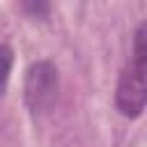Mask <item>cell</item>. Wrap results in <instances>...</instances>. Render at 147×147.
<instances>
[{"instance_id": "1", "label": "cell", "mask_w": 147, "mask_h": 147, "mask_svg": "<svg viewBox=\"0 0 147 147\" xmlns=\"http://www.w3.org/2000/svg\"><path fill=\"white\" fill-rule=\"evenodd\" d=\"M115 108L126 119L140 117L147 108V21L133 32V48L115 87Z\"/></svg>"}, {"instance_id": "3", "label": "cell", "mask_w": 147, "mask_h": 147, "mask_svg": "<svg viewBox=\"0 0 147 147\" xmlns=\"http://www.w3.org/2000/svg\"><path fill=\"white\" fill-rule=\"evenodd\" d=\"M11 67H14V51H11L7 44H0V96H2L5 90H7Z\"/></svg>"}, {"instance_id": "2", "label": "cell", "mask_w": 147, "mask_h": 147, "mask_svg": "<svg viewBox=\"0 0 147 147\" xmlns=\"http://www.w3.org/2000/svg\"><path fill=\"white\" fill-rule=\"evenodd\" d=\"M57 87H60V76L53 62L39 60L34 62L28 74H25V103L32 115H44L53 108L57 99Z\"/></svg>"}, {"instance_id": "4", "label": "cell", "mask_w": 147, "mask_h": 147, "mask_svg": "<svg viewBox=\"0 0 147 147\" xmlns=\"http://www.w3.org/2000/svg\"><path fill=\"white\" fill-rule=\"evenodd\" d=\"M25 9H30V11H34V14H46V11H48L46 5H25Z\"/></svg>"}]
</instances>
